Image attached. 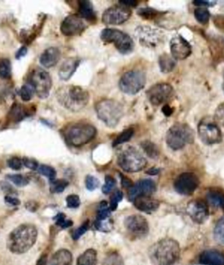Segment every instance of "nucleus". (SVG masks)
I'll use <instances>...</instances> for the list:
<instances>
[{
    "mask_svg": "<svg viewBox=\"0 0 224 265\" xmlns=\"http://www.w3.org/2000/svg\"><path fill=\"white\" fill-rule=\"evenodd\" d=\"M134 135V130L132 128H128V129H125L124 132H122L120 135H118L116 137L114 143H113V147H116L121 144L125 143L127 142H129L130 140L132 138V136Z\"/></svg>",
    "mask_w": 224,
    "mask_h": 265,
    "instance_id": "37",
    "label": "nucleus"
},
{
    "mask_svg": "<svg viewBox=\"0 0 224 265\" xmlns=\"http://www.w3.org/2000/svg\"><path fill=\"white\" fill-rule=\"evenodd\" d=\"M38 171H39V174L47 177L50 180H54L56 178V170L51 166L45 165V164L39 165Z\"/></svg>",
    "mask_w": 224,
    "mask_h": 265,
    "instance_id": "43",
    "label": "nucleus"
},
{
    "mask_svg": "<svg viewBox=\"0 0 224 265\" xmlns=\"http://www.w3.org/2000/svg\"><path fill=\"white\" fill-rule=\"evenodd\" d=\"M23 165L26 166V168L30 169L32 170H38L39 169V163L36 161L34 158H28V157H24L22 159Z\"/></svg>",
    "mask_w": 224,
    "mask_h": 265,
    "instance_id": "50",
    "label": "nucleus"
},
{
    "mask_svg": "<svg viewBox=\"0 0 224 265\" xmlns=\"http://www.w3.org/2000/svg\"><path fill=\"white\" fill-rule=\"evenodd\" d=\"M95 112L100 120L110 127H115L124 115L122 104L113 100H103L97 102Z\"/></svg>",
    "mask_w": 224,
    "mask_h": 265,
    "instance_id": "6",
    "label": "nucleus"
},
{
    "mask_svg": "<svg viewBox=\"0 0 224 265\" xmlns=\"http://www.w3.org/2000/svg\"><path fill=\"white\" fill-rule=\"evenodd\" d=\"M195 5H200V6H210L213 5L212 4H216V2L212 1H203V0H196L193 2Z\"/></svg>",
    "mask_w": 224,
    "mask_h": 265,
    "instance_id": "57",
    "label": "nucleus"
},
{
    "mask_svg": "<svg viewBox=\"0 0 224 265\" xmlns=\"http://www.w3.org/2000/svg\"><path fill=\"white\" fill-rule=\"evenodd\" d=\"M156 191V183L151 179H142L130 189L129 200L133 202L140 196H151Z\"/></svg>",
    "mask_w": 224,
    "mask_h": 265,
    "instance_id": "20",
    "label": "nucleus"
},
{
    "mask_svg": "<svg viewBox=\"0 0 224 265\" xmlns=\"http://www.w3.org/2000/svg\"><path fill=\"white\" fill-rule=\"evenodd\" d=\"M147 173L149 175H158L160 173V170L156 168H151L150 170H147Z\"/></svg>",
    "mask_w": 224,
    "mask_h": 265,
    "instance_id": "60",
    "label": "nucleus"
},
{
    "mask_svg": "<svg viewBox=\"0 0 224 265\" xmlns=\"http://www.w3.org/2000/svg\"><path fill=\"white\" fill-rule=\"evenodd\" d=\"M135 36L139 43L147 48H154L164 41V33L151 26H139L135 30Z\"/></svg>",
    "mask_w": 224,
    "mask_h": 265,
    "instance_id": "11",
    "label": "nucleus"
},
{
    "mask_svg": "<svg viewBox=\"0 0 224 265\" xmlns=\"http://www.w3.org/2000/svg\"><path fill=\"white\" fill-rule=\"evenodd\" d=\"M29 115H31V113L28 109L21 104H13V107L10 111L9 118L12 122L16 123V122H21Z\"/></svg>",
    "mask_w": 224,
    "mask_h": 265,
    "instance_id": "27",
    "label": "nucleus"
},
{
    "mask_svg": "<svg viewBox=\"0 0 224 265\" xmlns=\"http://www.w3.org/2000/svg\"><path fill=\"white\" fill-rule=\"evenodd\" d=\"M12 77V63L9 59H0V79H9Z\"/></svg>",
    "mask_w": 224,
    "mask_h": 265,
    "instance_id": "32",
    "label": "nucleus"
},
{
    "mask_svg": "<svg viewBox=\"0 0 224 265\" xmlns=\"http://www.w3.org/2000/svg\"><path fill=\"white\" fill-rule=\"evenodd\" d=\"M38 231L32 224H23L9 235L7 248L13 254H23L30 249L37 240Z\"/></svg>",
    "mask_w": 224,
    "mask_h": 265,
    "instance_id": "1",
    "label": "nucleus"
},
{
    "mask_svg": "<svg viewBox=\"0 0 224 265\" xmlns=\"http://www.w3.org/2000/svg\"><path fill=\"white\" fill-rule=\"evenodd\" d=\"M135 207L144 212V213H151L155 212L160 206L159 200L151 198V196H140L133 201Z\"/></svg>",
    "mask_w": 224,
    "mask_h": 265,
    "instance_id": "21",
    "label": "nucleus"
},
{
    "mask_svg": "<svg viewBox=\"0 0 224 265\" xmlns=\"http://www.w3.org/2000/svg\"><path fill=\"white\" fill-rule=\"evenodd\" d=\"M125 226L131 235L136 237H145L149 233V224L142 215H130L125 219Z\"/></svg>",
    "mask_w": 224,
    "mask_h": 265,
    "instance_id": "16",
    "label": "nucleus"
},
{
    "mask_svg": "<svg viewBox=\"0 0 224 265\" xmlns=\"http://www.w3.org/2000/svg\"><path fill=\"white\" fill-rule=\"evenodd\" d=\"M102 265H125V262L117 252H112L104 258Z\"/></svg>",
    "mask_w": 224,
    "mask_h": 265,
    "instance_id": "39",
    "label": "nucleus"
},
{
    "mask_svg": "<svg viewBox=\"0 0 224 265\" xmlns=\"http://www.w3.org/2000/svg\"><path fill=\"white\" fill-rule=\"evenodd\" d=\"M69 185L66 179H54L50 181V191L52 193H60Z\"/></svg>",
    "mask_w": 224,
    "mask_h": 265,
    "instance_id": "35",
    "label": "nucleus"
},
{
    "mask_svg": "<svg viewBox=\"0 0 224 265\" xmlns=\"http://www.w3.org/2000/svg\"><path fill=\"white\" fill-rule=\"evenodd\" d=\"M207 200L216 207H224V195L218 191H210L207 194Z\"/></svg>",
    "mask_w": 224,
    "mask_h": 265,
    "instance_id": "33",
    "label": "nucleus"
},
{
    "mask_svg": "<svg viewBox=\"0 0 224 265\" xmlns=\"http://www.w3.org/2000/svg\"><path fill=\"white\" fill-rule=\"evenodd\" d=\"M78 12L80 13L81 17L86 19L87 20L93 21L95 20V13L93 8V4L91 1L82 0L78 2Z\"/></svg>",
    "mask_w": 224,
    "mask_h": 265,
    "instance_id": "26",
    "label": "nucleus"
},
{
    "mask_svg": "<svg viewBox=\"0 0 224 265\" xmlns=\"http://www.w3.org/2000/svg\"><path fill=\"white\" fill-rule=\"evenodd\" d=\"M26 54H27V48H26V46H23L18 50L15 57H16V59H20L22 57H25Z\"/></svg>",
    "mask_w": 224,
    "mask_h": 265,
    "instance_id": "56",
    "label": "nucleus"
},
{
    "mask_svg": "<svg viewBox=\"0 0 224 265\" xmlns=\"http://www.w3.org/2000/svg\"><path fill=\"white\" fill-rule=\"evenodd\" d=\"M116 181L115 178H112V176H106L105 177V183L102 187V191L104 194H109L112 192L114 187L116 186Z\"/></svg>",
    "mask_w": 224,
    "mask_h": 265,
    "instance_id": "45",
    "label": "nucleus"
},
{
    "mask_svg": "<svg viewBox=\"0 0 224 265\" xmlns=\"http://www.w3.org/2000/svg\"><path fill=\"white\" fill-rule=\"evenodd\" d=\"M60 50L56 47L48 48L44 51L39 57V62L44 68H52L56 66L60 60Z\"/></svg>",
    "mask_w": 224,
    "mask_h": 265,
    "instance_id": "22",
    "label": "nucleus"
},
{
    "mask_svg": "<svg viewBox=\"0 0 224 265\" xmlns=\"http://www.w3.org/2000/svg\"><path fill=\"white\" fill-rule=\"evenodd\" d=\"M215 121L217 124L224 126V102L217 106L215 112Z\"/></svg>",
    "mask_w": 224,
    "mask_h": 265,
    "instance_id": "49",
    "label": "nucleus"
},
{
    "mask_svg": "<svg viewBox=\"0 0 224 265\" xmlns=\"http://www.w3.org/2000/svg\"><path fill=\"white\" fill-rule=\"evenodd\" d=\"M141 147L147 156L151 159H157L160 157V149L156 146V144L150 141H144L141 143Z\"/></svg>",
    "mask_w": 224,
    "mask_h": 265,
    "instance_id": "30",
    "label": "nucleus"
},
{
    "mask_svg": "<svg viewBox=\"0 0 224 265\" xmlns=\"http://www.w3.org/2000/svg\"><path fill=\"white\" fill-rule=\"evenodd\" d=\"M66 202H67V205L69 208H78L81 204V200H80L79 196L75 195V194L68 196L66 199Z\"/></svg>",
    "mask_w": 224,
    "mask_h": 265,
    "instance_id": "47",
    "label": "nucleus"
},
{
    "mask_svg": "<svg viewBox=\"0 0 224 265\" xmlns=\"http://www.w3.org/2000/svg\"><path fill=\"white\" fill-rule=\"evenodd\" d=\"M111 209L106 201H102L96 210V222H105L111 217Z\"/></svg>",
    "mask_w": 224,
    "mask_h": 265,
    "instance_id": "31",
    "label": "nucleus"
},
{
    "mask_svg": "<svg viewBox=\"0 0 224 265\" xmlns=\"http://www.w3.org/2000/svg\"><path fill=\"white\" fill-rule=\"evenodd\" d=\"M124 195L123 192L121 191H116L111 196V200H110V209L111 211H116L118 204L121 200H123Z\"/></svg>",
    "mask_w": 224,
    "mask_h": 265,
    "instance_id": "42",
    "label": "nucleus"
},
{
    "mask_svg": "<svg viewBox=\"0 0 224 265\" xmlns=\"http://www.w3.org/2000/svg\"><path fill=\"white\" fill-rule=\"evenodd\" d=\"M200 180L196 175L192 172H184L174 181V189L181 195H192L197 190Z\"/></svg>",
    "mask_w": 224,
    "mask_h": 265,
    "instance_id": "13",
    "label": "nucleus"
},
{
    "mask_svg": "<svg viewBox=\"0 0 224 265\" xmlns=\"http://www.w3.org/2000/svg\"><path fill=\"white\" fill-rule=\"evenodd\" d=\"M199 262L203 265H224V254L216 250H206L201 255Z\"/></svg>",
    "mask_w": 224,
    "mask_h": 265,
    "instance_id": "24",
    "label": "nucleus"
},
{
    "mask_svg": "<svg viewBox=\"0 0 224 265\" xmlns=\"http://www.w3.org/2000/svg\"><path fill=\"white\" fill-rule=\"evenodd\" d=\"M47 263H48V258H47V255L44 254L41 257H39L37 261V264L36 265H47Z\"/></svg>",
    "mask_w": 224,
    "mask_h": 265,
    "instance_id": "59",
    "label": "nucleus"
},
{
    "mask_svg": "<svg viewBox=\"0 0 224 265\" xmlns=\"http://www.w3.org/2000/svg\"><path fill=\"white\" fill-rule=\"evenodd\" d=\"M194 17L199 23H201L203 25H206L209 21L210 13L207 9L204 8V7H200V8L195 9Z\"/></svg>",
    "mask_w": 224,
    "mask_h": 265,
    "instance_id": "36",
    "label": "nucleus"
},
{
    "mask_svg": "<svg viewBox=\"0 0 224 265\" xmlns=\"http://www.w3.org/2000/svg\"><path fill=\"white\" fill-rule=\"evenodd\" d=\"M147 83L146 74L141 70H130L125 72L119 80L121 91L128 95H135L145 87Z\"/></svg>",
    "mask_w": 224,
    "mask_h": 265,
    "instance_id": "9",
    "label": "nucleus"
},
{
    "mask_svg": "<svg viewBox=\"0 0 224 265\" xmlns=\"http://www.w3.org/2000/svg\"><path fill=\"white\" fill-rule=\"evenodd\" d=\"M172 112H173V110L169 104H165L164 106L162 107V113H164L165 116H167V117L171 116Z\"/></svg>",
    "mask_w": 224,
    "mask_h": 265,
    "instance_id": "58",
    "label": "nucleus"
},
{
    "mask_svg": "<svg viewBox=\"0 0 224 265\" xmlns=\"http://www.w3.org/2000/svg\"><path fill=\"white\" fill-rule=\"evenodd\" d=\"M117 163L126 172L134 173L142 170L147 164L146 157L133 147L124 148L118 155Z\"/></svg>",
    "mask_w": 224,
    "mask_h": 265,
    "instance_id": "7",
    "label": "nucleus"
},
{
    "mask_svg": "<svg viewBox=\"0 0 224 265\" xmlns=\"http://www.w3.org/2000/svg\"><path fill=\"white\" fill-rule=\"evenodd\" d=\"M131 12L125 5H115L107 9L103 15V22L106 25H120L127 21Z\"/></svg>",
    "mask_w": 224,
    "mask_h": 265,
    "instance_id": "15",
    "label": "nucleus"
},
{
    "mask_svg": "<svg viewBox=\"0 0 224 265\" xmlns=\"http://www.w3.org/2000/svg\"><path fill=\"white\" fill-rule=\"evenodd\" d=\"M170 49L172 57L175 60H184L189 57L192 53L189 42L180 35L172 37L170 41Z\"/></svg>",
    "mask_w": 224,
    "mask_h": 265,
    "instance_id": "19",
    "label": "nucleus"
},
{
    "mask_svg": "<svg viewBox=\"0 0 224 265\" xmlns=\"http://www.w3.org/2000/svg\"><path fill=\"white\" fill-rule=\"evenodd\" d=\"M181 248L176 241L162 239L149 249V257L153 265H174L180 257Z\"/></svg>",
    "mask_w": 224,
    "mask_h": 265,
    "instance_id": "2",
    "label": "nucleus"
},
{
    "mask_svg": "<svg viewBox=\"0 0 224 265\" xmlns=\"http://www.w3.org/2000/svg\"><path fill=\"white\" fill-rule=\"evenodd\" d=\"M173 93V88L168 83H159L152 85L147 91V98L153 105L166 103Z\"/></svg>",
    "mask_w": 224,
    "mask_h": 265,
    "instance_id": "14",
    "label": "nucleus"
},
{
    "mask_svg": "<svg viewBox=\"0 0 224 265\" xmlns=\"http://www.w3.org/2000/svg\"><path fill=\"white\" fill-rule=\"evenodd\" d=\"M4 201L6 204L12 206H17L20 204V200L11 195H6L4 197Z\"/></svg>",
    "mask_w": 224,
    "mask_h": 265,
    "instance_id": "52",
    "label": "nucleus"
},
{
    "mask_svg": "<svg viewBox=\"0 0 224 265\" xmlns=\"http://www.w3.org/2000/svg\"><path fill=\"white\" fill-rule=\"evenodd\" d=\"M121 183H122V186L125 187V188H129L131 189V187L133 186V183L131 181V179L128 178H126L125 176H122L121 175Z\"/></svg>",
    "mask_w": 224,
    "mask_h": 265,
    "instance_id": "53",
    "label": "nucleus"
},
{
    "mask_svg": "<svg viewBox=\"0 0 224 265\" xmlns=\"http://www.w3.org/2000/svg\"><path fill=\"white\" fill-rule=\"evenodd\" d=\"M100 37L105 42L114 44L116 49L123 55H127L133 51V40L130 37V35L118 29L105 28L101 32Z\"/></svg>",
    "mask_w": 224,
    "mask_h": 265,
    "instance_id": "8",
    "label": "nucleus"
},
{
    "mask_svg": "<svg viewBox=\"0 0 224 265\" xmlns=\"http://www.w3.org/2000/svg\"><path fill=\"white\" fill-rule=\"evenodd\" d=\"M223 91L224 92V82H223Z\"/></svg>",
    "mask_w": 224,
    "mask_h": 265,
    "instance_id": "61",
    "label": "nucleus"
},
{
    "mask_svg": "<svg viewBox=\"0 0 224 265\" xmlns=\"http://www.w3.org/2000/svg\"><path fill=\"white\" fill-rule=\"evenodd\" d=\"M81 61L77 58H69L63 61V63L60 66L59 70V77L60 79L67 81L71 79L75 70H77L78 66Z\"/></svg>",
    "mask_w": 224,
    "mask_h": 265,
    "instance_id": "23",
    "label": "nucleus"
},
{
    "mask_svg": "<svg viewBox=\"0 0 224 265\" xmlns=\"http://www.w3.org/2000/svg\"><path fill=\"white\" fill-rule=\"evenodd\" d=\"M73 257L68 249H60L53 255L49 265H72Z\"/></svg>",
    "mask_w": 224,
    "mask_h": 265,
    "instance_id": "25",
    "label": "nucleus"
},
{
    "mask_svg": "<svg viewBox=\"0 0 224 265\" xmlns=\"http://www.w3.org/2000/svg\"><path fill=\"white\" fill-rule=\"evenodd\" d=\"M159 63H160V70L163 73H169L174 70L176 66V60L172 56H168V54H164L160 56Z\"/></svg>",
    "mask_w": 224,
    "mask_h": 265,
    "instance_id": "29",
    "label": "nucleus"
},
{
    "mask_svg": "<svg viewBox=\"0 0 224 265\" xmlns=\"http://www.w3.org/2000/svg\"><path fill=\"white\" fill-rule=\"evenodd\" d=\"M64 135L68 143L75 147H80L89 143L95 138L96 129L91 124L75 123L66 128Z\"/></svg>",
    "mask_w": 224,
    "mask_h": 265,
    "instance_id": "5",
    "label": "nucleus"
},
{
    "mask_svg": "<svg viewBox=\"0 0 224 265\" xmlns=\"http://www.w3.org/2000/svg\"><path fill=\"white\" fill-rule=\"evenodd\" d=\"M35 93V89H34V87L29 83H26V84H24L20 88V90H19V96H20L21 100L23 101H25V102L30 101L33 99Z\"/></svg>",
    "mask_w": 224,
    "mask_h": 265,
    "instance_id": "38",
    "label": "nucleus"
},
{
    "mask_svg": "<svg viewBox=\"0 0 224 265\" xmlns=\"http://www.w3.org/2000/svg\"><path fill=\"white\" fill-rule=\"evenodd\" d=\"M6 178L16 186L24 187L28 184V179L20 174L7 175Z\"/></svg>",
    "mask_w": 224,
    "mask_h": 265,
    "instance_id": "40",
    "label": "nucleus"
},
{
    "mask_svg": "<svg viewBox=\"0 0 224 265\" xmlns=\"http://www.w3.org/2000/svg\"><path fill=\"white\" fill-rule=\"evenodd\" d=\"M122 5H125L126 7H129V6H137L138 4V1H135V0H121L119 1Z\"/></svg>",
    "mask_w": 224,
    "mask_h": 265,
    "instance_id": "55",
    "label": "nucleus"
},
{
    "mask_svg": "<svg viewBox=\"0 0 224 265\" xmlns=\"http://www.w3.org/2000/svg\"><path fill=\"white\" fill-rule=\"evenodd\" d=\"M58 102L71 112H79L89 104L90 93L77 85H68L59 88L56 92Z\"/></svg>",
    "mask_w": 224,
    "mask_h": 265,
    "instance_id": "3",
    "label": "nucleus"
},
{
    "mask_svg": "<svg viewBox=\"0 0 224 265\" xmlns=\"http://www.w3.org/2000/svg\"><path fill=\"white\" fill-rule=\"evenodd\" d=\"M26 207L30 212H35L39 207V204L35 201H28L26 204Z\"/></svg>",
    "mask_w": 224,
    "mask_h": 265,
    "instance_id": "54",
    "label": "nucleus"
},
{
    "mask_svg": "<svg viewBox=\"0 0 224 265\" xmlns=\"http://www.w3.org/2000/svg\"><path fill=\"white\" fill-rule=\"evenodd\" d=\"M54 220L56 221V225L60 226L61 228H68L73 225V222L70 220H67L64 213H58Z\"/></svg>",
    "mask_w": 224,
    "mask_h": 265,
    "instance_id": "44",
    "label": "nucleus"
},
{
    "mask_svg": "<svg viewBox=\"0 0 224 265\" xmlns=\"http://www.w3.org/2000/svg\"><path fill=\"white\" fill-rule=\"evenodd\" d=\"M89 225H90L89 221H86V222L82 224V226H79L77 229H75V230L74 231L73 234H72V238H73V240H75V241H76V240L79 239L81 236L84 235L87 231H88V229H89Z\"/></svg>",
    "mask_w": 224,
    "mask_h": 265,
    "instance_id": "48",
    "label": "nucleus"
},
{
    "mask_svg": "<svg viewBox=\"0 0 224 265\" xmlns=\"http://www.w3.org/2000/svg\"><path fill=\"white\" fill-rule=\"evenodd\" d=\"M198 135L203 143L207 145L220 143L223 140L220 127L216 122L209 119H204L199 123Z\"/></svg>",
    "mask_w": 224,
    "mask_h": 265,
    "instance_id": "12",
    "label": "nucleus"
},
{
    "mask_svg": "<svg viewBox=\"0 0 224 265\" xmlns=\"http://www.w3.org/2000/svg\"><path fill=\"white\" fill-rule=\"evenodd\" d=\"M7 165L13 170H19L23 166V163L19 157H12L7 161Z\"/></svg>",
    "mask_w": 224,
    "mask_h": 265,
    "instance_id": "51",
    "label": "nucleus"
},
{
    "mask_svg": "<svg viewBox=\"0 0 224 265\" xmlns=\"http://www.w3.org/2000/svg\"><path fill=\"white\" fill-rule=\"evenodd\" d=\"M194 132L193 128L186 123H176L168 129L167 144L172 150H180L187 144L194 143Z\"/></svg>",
    "mask_w": 224,
    "mask_h": 265,
    "instance_id": "4",
    "label": "nucleus"
},
{
    "mask_svg": "<svg viewBox=\"0 0 224 265\" xmlns=\"http://www.w3.org/2000/svg\"><path fill=\"white\" fill-rule=\"evenodd\" d=\"M138 14L140 17L144 18L146 20H151V19L158 17L161 13L157 10L147 7V8L139 9L138 11Z\"/></svg>",
    "mask_w": 224,
    "mask_h": 265,
    "instance_id": "41",
    "label": "nucleus"
},
{
    "mask_svg": "<svg viewBox=\"0 0 224 265\" xmlns=\"http://www.w3.org/2000/svg\"><path fill=\"white\" fill-rule=\"evenodd\" d=\"M99 180L97 178L89 175L85 178V185L89 191H93L96 190L99 186Z\"/></svg>",
    "mask_w": 224,
    "mask_h": 265,
    "instance_id": "46",
    "label": "nucleus"
},
{
    "mask_svg": "<svg viewBox=\"0 0 224 265\" xmlns=\"http://www.w3.org/2000/svg\"><path fill=\"white\" fill-rule=\"evenodd\" d=\"M97 262V253L95 249L90 248L87 249L85 252L82 253L78 257L76 265H95Z\"/></svg>",
    "mask_w": 224,
    "mask_h": 265,
    "instance_id": "28",
    "label": "nucleus"
},
{
    "mask_svg": "<svg viewBox=\"0 0 224 265\" xmlns=\"http://www.w3.org/2000/svg\"><path fill=\"white\" fill-rule=\"evenodd\" d=\"M27 83L35 89L36 95L41 100L48 98L52 88V79L50 75L41 68H35L28 77Z\"/></svg>",
    "mask_w": 224,
    "mask_h": 265,
    "instance_id": "10",
    "label": "nucleus"
},
{
    "mask_svg": "<svg viewBox=\"0 0 224 265\" xmlns=\"http://www.w3.org/2000/svg\"><path fill=\"white\" fill-rule=\"evenodd\" d=\"M214 237L217 244L224 246V217L220 219L216 223L214 229Z\"/></svg>",
    "mask_w": 224,
    "mask_h": 265,
    "instance_id": "34",
    "label": "nucleus"
},
{
    "mask_svg": "<svg viewBox=\"0 0 224 265\" xmlns=\"http://www.w3.org/2000/svg\"><path fill=\"white\" fill-rule=\"evenodd\" d=\"M187 213L193 222L198 224L204 223L209 216L208 206L206 202L202 200L191 201L187 206Z\"/></svg>",
    "mask_w": 224,
    "mask_h": 265,
    "instance_id": "18",
    "label": "nucleus"
},
{
    "mask_svg": "<svg viewBox=\"0 0 224 265\" xmlns=\"http://www.w3.org/2000/svg\"><path fill=\"white\" fill-rule=\"evenodd\" d=\"M86 25L82 18L76 14H71L64 19L60 25V32L65 36H75L85 30Z\"/></svg>",
    "mask_w": 224,
    "mask_h": 265,
    "instance_id": "17",
    "label": "nucleus"
}]
</instances>
